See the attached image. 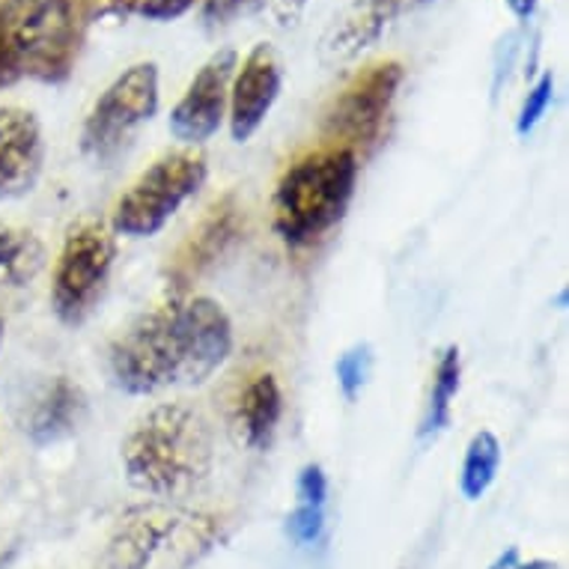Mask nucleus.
Segmentation results:
<instances>
[{
    "label": "nucleus",
    "mask_w": 569,
    "mask_h": 569,
    "mask_svg": "<svg viewBox=\"0 0 569 569\" xmlns=\"http://www.w3.org/2000/svg\"><path fill=\"white\" fill-rule=\"evenodd\" d=\"M233 352V322L206 296L170 299L113 340L108 367L117 388L134 397L203 385Z\"/></svg>",
    "instance_id": "1"
},
{
    "label": "nucleus",
    "mask_w": 569,
    "mask_h": 569,
    "mask_svg": "<svg viewBox=\"0 0 569 569\" xmlns=\"http://www.w3.org/2000/svg\"><path fill=\"white\" fill-rule=\"evenodd\" d=\"M216 466V432L188 402H161L122 441V471L138 492L156 501L194 495Z\"/></svg>",
    "instance_id": "2"
},
{
    "label": "nucleus",
    "mask_w": 569,
    "mask_h": 569,
    "mask_svg": "<svg viewBox=\"0 0 569 569\" xmlns=\"http://www.w3.org/2000/svg\"><path fill=\"white\" fill-rule=\"evenodd\" d=\"M93 16L96 0H0V87L66 81Z\"/></svg>",
    "instance_id": "3"
},
{
    "label": "nucleus",
    "mask_w": 569,
    "mask_h": 569,
    "mask_svg": "<svg viewBox=\"0 0 569 569\" xmlns=\"http://www.w3.org/2000/svg\"><path fill=\"white\" fill-rule=\"evenodd\" d=\"M358 186V156L328 143L283 170L274 188V230L290 248H310L335 230Z\"/></svg>",
    "instance_id": "4"
},
{
    "label": "nucleus",
    "mask_w": 569,
    "mask_h": 569,
    "mask_svg": "<svg viewBox=\"0 0 569 569\" xmlns=\"http://www.w3.org/2000/svg\"><path fill=\"white\" fill-rule=\"evenodd\" d=\"M218 540V516L168 505H138L113 525L104 546V569H188Z\"/></svg>",
    "instance_id": "5"
},
{
    "label": "nucleus",
    "mask_w": 569,
    "mask_h": 569,
    "mask_svg": "<svg viewBox=\"0 0 569 569\" xmlns=\"http://www.w3.org/2000/svg\"><path fill=\"white\" fill-rule=\"evenodd\" d=\"M209 168L194 150L161 156L143 170L113 206L111 230L129 239H150L161 233L179 209L203 188Z\"/></svg>",
    "instance_id": "6"
},
{
    "label": "nucleus",
    "mask_w": 569,
    "mask_h": 569,
    "mask_svg": "<svg viewBox=\"0 0 569 569\" xmlns=\"http://www.w3.org/2000/svg\"><path fill=\"white\" fill-rule=\"evenodd\" d=\"M117 260V233L108 221L84 218L69 227L51 278V308L63 326H81L102 299Z\"/></svg>",
    "instance_id": "7"
},
{
    "label": "nucleus",
    "mask_w": 569,
    "mask_h": 569,
    "mask_svg": "<svg viewBox=\"0 0 569 569\" xmlns=\"http://www.w3.org/2000/svg\"><path fill=\"white\" fill-rule=\"evenodd\" d=\"M159 66H129L90 108L81 131V150L96 161L117 159L134 131L159 113Z\"/></svg>",
    "instance_id": "8"
},
{
    "label": "nucleus",
    "mask_w": 569,
    "mask_h": 569,
    "mask_svg": "<svg viewBox=\"0 0 569 569\" xmlns=\"http://www.w3.org/2000/svg\"><path fill=\"white\" fill-rule=\"evenodd\" d=\"M400 84L402 66L397 60H385L358 72L326 111L322 129L328 140L335 147L352 150L355 156L358 150H370L382 138Z\"/></svg>",
    "instance_id": "9"
},
{
    "label": "nucleus",
    "mask_w": 569,
    "mask_h": 569,
    "mask_svg": "<svg viewBox=\"0 0 569 569\" xmlns=\"http://www.w3.org/2000/svg\"><path fill=\"white\" fill-rule=\"evenodd\" d=\"M236 57L233 48L218 51L203 63L197 72L194 81L188 84L173 111H170V134L188 147H200L212 138L227 117V104H230V84H233Z\"/></svg>",
    "instance_id": "10"
},
{
    "label": "nucleus",
    "mask_w": 569,
    "mask_h": 569,
    "mask_svg": "<svg viewBox=\"0 0 569 569\" xmlns=\"http://www.w3.org/2000/svg\"><path fill=\"white\" fill-rule=\"evenodd\" d=\"M280 84H283V76H280L278 57L266 42L253 48L251 54L242 60V66H236L233 84H230V104H227L233 140L244 143L260 131V126L278 102Z\"/></svg>",
    "instance_id": "11"
},
{
    "label": "nucleus",
    "mask_w": 569,
    "mask_h": 569,
    "mask_svg": "<svg viewBox=\"0 0 569 569\" xmlns=\"http://www.w3.org/2000/svg\"><path fill=\"white\" fill-rule=\"evenodd\" d=\"M46 164V140L37 113L16 104L0 108V203L33 191Z\"/></svg>",
    "instance_id": "12"
},
{
    "label": "nucleus",
    "mask_w": 569,
    "mask_h": 569,
    "mask_svg": "<svg viewBox=\"0 0 569 569\" xmlns=\"http://www.w3.org/2000/svg\"><path fill=\"white\" fill-rule=\"evenodd\" d=\"M242 230V206L236 203L233 194L221 197V200L209 209V216L200 221V227L191 233V239L182 244V251L177 253V262H173V269H170L173 280L188 283V280L197 278V274H203L209 266H216V262L239 242Z\"/></svg>",
    "instance_id": "13"
},
{
    "label": "nucleus",
    "mask_w": 569,
    "mask_h": 569,
    "mask_svg": "<svg viewBox=\"0 0 569 569\" xmlns=\"http://www.w3.org/2000/svg\"><path fill=\"white\" fill-rule=\"evenodd\" d=\"M280 415H283V391H280L278 376H253L236 402V423L242 430L244 445L253 450L269 448L274 430H278Z\"/></svg>",
    "instance_id": "14"
},
{
    "label": "nucleus",
    "mask_w": 569,
    "mask_h": 569,
    "mask_svg": "<svg viewBox=\"0 0 569 569\" xmlns=\"http://www.w3.org/2000/svg\"><path fill=\"white\" fill-rule=\"evenodd\" d=\"M81 409H84V393H81V388L69 382V379H54L42 391L33 411H30V439L37 441V445H51V441L63 439V436L76 430Z\"/></svg>",
    "instance_id": "15"
},
{
    "label": "nucleus",
    "mask_w": 569,
    "mask_h": 569,
    "mask_svg": "<svg viewBox=\"0 0 569 569\" xmlns=\"http://www.w3.org/2000/svg\"><path fill=\"white\" fill-rule=\"evenodd\" d=\"M328 510V477L322 466L310 462L296 480V507L287 516V533L296 546H313L326 531Z\"/></svg>",
    "instance_id": "16"
},
{
    "label": "nucleus",
    "mask_w": 569,
    "mask_h": 569,
    "mask_svg": "<svg viewBox=\"0 0 569 569\" xmlns=\"http://www.w3.org/2000/svg\"><path fill=\"white\" fill-rule=\"evenodd\" d=\"M459 382H462V358H459L457 346H448L439 355L436 370H432L430 400H427V411H423V420H420V439H436L439 432L448 430Z\"/></svg>",
    "instance_id": "17"
},
{
    "label": "nucleus",
    "mask_w": 569,
    "mask_h": 569,
    "mask_svg": "<svg viewBox=\"0 0 569 569\" xmlns=\"http://www.w3.org/2000/svg\"><path fill=\"white\" fill-rule=\"evenodd\" d=\"M501 468V441L492 430H480L471 436L459 468V492L466 501H480L492 489Z\"/></svg>",
    "instance_id": "18"
},
{
    "label": "nucleus",
    "mask_w": 569,
    "mask_h": 569,
    "mask_svg": "<svg viewBox=\"0 0 569 569\" xmlns=\"http://www.w3.org/2000/svg\"><path fill=\"white\" fill-rule=\"evenodd\" d=\"M42 266V244L28 230L0 224V287L28 283Z\"/></svg>",
    "instance_id": "19"
},
{
    "label": "nucleus",
    "mask_w": 569,
    "mask_h": 569,
    "mask_svg": "<svg viewBox=\"0 0 569 569\" xmlns=\"http://www.w3.org/2000/svg\"><path fill=\"white\" fill-rule=\"evenodd\" d=\"M370 370H373V355H370V346L365 343L346 349V352L337 358V385H340V391H343L346 400H355L358 393L365 391L367 379H370Z\"/></svg>",
    "instance_id": "20"
},
{
    "label": "nucleus",
    "mask_w": 569,
    "mask_h": 569,
    "mask_svg": "<svg viewBox=\"0 0 569 569\" xmlns=\"http://www.w3.org/2000/svg\"><path fill=\"white\" fill-rule=\"evenodd\" d=\"M197 3L200 0H111V7H117L122 16H134V19L147 21L179 19V16H186Z\"/></svg>",
    "instance_id": "21"
},
{
    "label": "nucleus",
    "mask_w": 569,
    "mask_h": 569,
    "mask_svg": "<svg viewBox=\"0 0 569 569\" xmlns=\"http://www.w3.org/2000/svg\"><path fill=\"white\" fill-rule=\"evenodd\" d=\"M551 93H555V78L551 76H542L540 81L531 87V93H528L522 111H519V120H516V131H519L522 138L528 131H533V126L546 117V111H549L551 104Z\"/></svg>",
    "instance_id": "22"
},
{
    "label": "nucleus",
    "mask_w": 569,
    "mask_h": 569,
    "mask_svg": "<svg viewBox=\"0 0 569 569\" xmlns=\"http://www.w3.org/2000/svg\"><path fill=\"white\" fill-rule=\"evenodd\" d=\"M260 0H203V19L209 24H227L236 16H242L251 7H257Z\"/></svg>",
    "instance_id": "23"
},
{
    "label": "nucleus",
    "mask_w": 569,
    "mask_h": 569,
    "mask_svg": "<svg viewBox=\"0 0 569 569\" xmlns=\"http://www.w3.org/2000/svg\"><path fill=\"white\" fill-rule=\"evenodd\" d=\"M489 569H558V563H551V560H522L519 549H507L495 558Z\"/></svg>",
    "instance_id": "24"
},
{
    "label": "nucleus",
    "mask_w": 569,
    "mask_h": 569,
    "mask_svg": "<svg viewBox=\"0 0 569 569\" xmlns=\"http://www.w3.org/2000/svg\"><path fill=\"white\" fill-rule=\"evenodd\" d=\"M411 3H423V0H367V10L379 12L385 19H393L402 7H411Z\"/></svg>",
    "instance_id": "25"
},
{
    "label": "nucleus",
    "mask_w": 569,
    "mask_h": 569,
    "mask_svg": "<svg viewBox=\"0 0 569 569\" xmlns=\"http://www.w3.org/2000/svg\"><path fill=\"white\" fill-rule=\"evenodd\" d=\"M537 3H540V0H507V7H510V12H513L519 21L531 19L533 10H537Z\"/></svg>",
    "instance_id": "26"
},
{
    "label": "nucleus",
    "mask_w": 569,
    "mask_h": 569,
    "mask_svg": "<svg viewBox=\"0 0 569 569\" xmlns=\"http://www.w3.org/2000/svg\"><path fill=\"white\" fill-rule=\"evenodd\" d=\"M0 346H3V319H0Z\"/></svg>",
    "instance_id": "27"
}]
</instances>
